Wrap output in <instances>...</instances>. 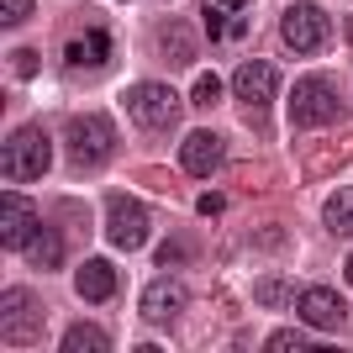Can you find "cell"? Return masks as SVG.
Segmentation results:
<instances>
[{"label":"cell","mask_w":353,"mask_h":353,"mask_svg":"<svg viewBox=\"0 0 353 353\" xmlns=\"http://www.w3.org/2000/svg\"><path fill=\"white\" fill-rule=\"evenodd\" d=\"M121 101H127V111H132V121L143 132H163V127L179 121V95L169 85H132Z\"/></svg>","instance_id":"277c9868"},{"label":"cell","mask_w":353,"mask_h":353,"mask_svg":"<svg viewBox=\"0 0 353 353\" xmlns=\"http://www.w3.org/2000/svg\"><path fill=\"white\" fill-rule=\"evenodd\" d=\"M259 301H264V306H280V301H285V285L280 280H264V285H259Z\"/></svg>","instance_id":"d4e9b609"},{"label":"cell","mask_w":353,"mask_h":353,"mask_svg":"<svg viewBox=\"0 0 353 353\" xmlns=\"http://www.w3.org/2000/svg\"><path fill=\"white\" fill-rule=\"evenodd\" d=\"M105 237H111V248H127V253H137L148 243V206L137 195H111L105 201Z\"/></svg>","instance_id":"5b68a950"},{"label":"cell","mask_w":353,"mask_h":353,"mask_svg":"<svg viewBox=\"0 0 353 353\" xmlns=\"http://www.w3.org/2000/svg\"><path fill=\"white\" fill-rule=\"evenodd\" d=\"M301 322L316 327V332H338L343 322H348V306H343L338 290H327V285H311V290H301Z\"/></svg>","instance_id":"9c48e42d"},{"label":"cell","mask_w":353,"mask_h":353,"mask_svg":"<svg viewBox=\"0 0 353 353\" xmlns=\"http://www.w3.org/2000/svg\"><path fill=\"white\" fill-rule=\"evenodd\" d=\"M11 69L21 74V79H32V74H37V53H32V48H21V53H11Z\"/></svg>","instance_id":"603a6c76"},{"label":"cell","mask_w":353,"mask_h":353,"mask_svg":"<svg viewBox=\"0 0 353 353\" xmlns=\"http://www.w3.org/2000/svg\"><path fill=\"white\" fill-rule=\"evenodd\" d=\"M269 348L274 353H301V348H316V338H306V332H269Z\"/></svg>","instance_id":"d6986e66"},{"label":"cell","mask_w":353,"mask_h":353,"mask_svg":"<svg viewBox=\"0 0 353 353\" xmlns=\"http://www.w3.org/2000/svg\"><path fill=\"white\" fill-rule=\"evenodd\" d=\"M221 101V79L216 74H201V85H195V105H216Z\"/></svg>","instance_id":"7402d4cb"},{"label":"cell","mask_w":353,"mask_h":353,"mask_svg":"<svg viewBox=\"0 0 353 353\" xmlns=\"http://www.w3.org/2000/svg\"><path fill=\"white\" fill-rule=\"evenodd\" d=\"M206 6H216V11H232V16H237L243 6H248V0H206Z\"/></svg>","instance_id":"4316f807"},{"label":"cell","mask_w":353,"mask_h":353,"mask_svg":"<svg viewBox=\"0 0 353 353\" xmlns=\"http://www.w3.org/2000/svg\"><path fill=\"white\" fill-rule=\"evenodd\" d=\"M111 59V37L105 32H79L69 48H63V63H74V69H95V63Z\"/></svg>","instance_id":"5bb4252c"},{"label":"cell","mask_w":353,"mask_h":353,"mask_svg":"<svg viewBox=\"0 0 353 353\" xmlns=\"http://www.w3.org/2000/svg\"><path fill=\"white\" fill-rule=\"evenodd\" d=\"M221 159H227V143H221L216 132H190L179 143V163H185V174H195V179L216 174Z\"/></svg>","instance_id":"7c38bea8"},{"label":"cell","mask_w":353,"mask_h":353,"mask_svg":"<svg viewBox=\"0 0 353 353\" xmlns=\"http://www.w3.org/2000/svg\"><path fill=\"white\" fill-rule=\"evenodd\" d=\"M27 16H32V0H0V21L6 27H21Z\"/></svg>","instance_id":"44dd1931"},{"label":"cell","mask_w":353,"mask_h":353,"mask_svg":"<svg viewBox=\"0 0 353 353\" xmlns=\"http://www.w3.org/2000/svg\"><path fill=\"white\" fill-rule=\"evenodd\" d=\"M338 117H343V95L327 74L295 79V90H290V121L295 127H332Z\"/></svg>","instance_id":"6da1fadb"},{"label":"cell","mask_w":353,"mask_h":353,"mask_svg":"<svg viewBox=\"0 0 353 353\" xmlns=\"http://www.w3.org/2000/svg\"><path fill=\"white\" fill-rule=\"evenodd\" d=\"M153 259H159L163 269H174V264H185V259H190V248H185V243H179V237H169V243H163V248H153Z\"/></svg>","instance_id":"ffe728a7"},{"label":"cell","mask_w":353,"mask_h":353,"mask_svg":"<svg viewBox=\"0 0 353 353\" xmlns=\"http://www.w3.org/2000/svg\"><path fill=\"white\" fill-rule=\"evenodd\" d=\"M322 221H327V232H338V237H353V190H332V195H327V206H322Z\"/></svg>","instance_id":"e0dca14e"},{"label":"cell","mask_w":353,"mask_h":353,"mask_svg":"<svg viewBox=\"0 0 353 353\" xmlns=\"http://www.w3.org/2000/svg\"><path fill=\"white\" fill-rule=\"evenodd\" d=\"M343 274H348V285H353V259H348V264H343Z\"/></svg>","instance_id":"83f0119b"},{"label":"cell","mask_w":353,"mask_h":353,"mask_svg":"<svg viewBox=\"0 0 353 353\" xmlns=\"http://www.w3.org/2000/svg\"><path fill=\"white\" fill-rule=\"evenodd\" d=\"M327 32H332V21H327V11H316V6H290V11L280 16V37H285L290 53H322Z\"/></svg>","instance_id":"52a82bcc"},{"label":"cell","mask_w":353,"mask_h":353,"mask_svg":"<svg viewBox=\"0 0 353 353\" xmlns=\"http://www.w3.org/2000/svg\"><path fill=\"white\" fill-rule=\"evenodd\" d=\"M185 301H190V290L185 285H174V280H153L143 290V322H153V327H169V322H179V311H185Z\"/></svg>","instance_id":"8fae6325"},{"label":"cell","mask_w":353,"mask_h":353,"mask_svg":"<svg viewBox=\"0 0 353 353\" xmlns=\"http://www.w3.org/2000/svg\"><path fill=\"white\" fill-rule=\"evenodd\" d=\"M163 53H169L174 63H190L195 59V32L179 27V21H174V27H163Z\"/></svg>","instance_id":"ac0fdd59"},{"label":"cell","mask_w":353,"mask_h":353,"mask_svg":"<svg viewBox=\"0 0 353 353\" xmlns=\"http://www.w3.org/2000/svg\"><path fill=\"white\" fill-rule=\"evenodd\" d=\"M0 332H6L11 348H21V343H32L43 332V311L21 285H6V295H0Z\"/></svg>","instance_id":"8992f818"},{"label":"cell","mask_w":353,"mask_h":353,"mask_svg":"<svg viewBox=\"0 0 353 353\" xmlns=\"http://www.w3.org/2000/svg\"><path fill=\"white\" fill-rule=\"evenodd\" d=\"M348 43H353V21H348Z\"/></svg>","instance_id":"f1b7e54d"},{"label":"cell","mask_w":353,"mask_h":353,"mask_svg":"<svg viewBox=\"0 0 353 353\" xmlns=\"http://www.w3.org/2000/svg\"><path fill=\"white\" fill-rule=\"evenodd\" d=\"M280 79H285V74L274 69V63L253 59V63H243V69L232 74V95H237V101H248V105H269L274 95H280Z\"/></svg>","instance_id":"30bf717a"},{"label":"cell","mask_w":353,"mask_h":353,"mask_svg":"<svg viewBox=\"0 0 353 353\" xmlns=\"http://www.w3.org/2000/svg\"><path fill=\"white\" fill-rule=\"evenodd\" d=\"M63 253H69V248H63V232H59V227H43V232L32 237L27 259H32L37 269H59V264H63Z\"/></svg>","instance_id":"9a60e30c"},{"label":"cell","mask_w":353,"mask_h":353,"mask_svg":"<svg viewBox=\"0 0 353 353\" xmlns=\"http://www.w3.org/2000/svg\"><path fill=\"white\" fill-rule=\"evenodd\" d=\"M105 348H111V332L95 322H79L63 332V353H105Z\"/></svg>","instance_id":"2e32d148"},{"label":"cell","mask_w":353,"mask_h":353,"mask_svg":"<svg viewBox=\"0 0 353 353\" xmlns=\"http://www.w3.org/2000/svg\"><path fill=\"white\" fill-rule=\"evenodd\" d=\"M48 163H53V148L37 127H21V132L6 137V153H0V169L11 185H32V179L48 174Z\"/></svg>","instance_id":"7a4b0ae2"},{"label":"cell","mask_w":353,"mask_h":353,"mask_svg":"<svg viewBox=\"0 0 353 353\" xmlns=\"http://www.w3.org/2000/svg\"><path fill=\"white\" fill-rule=\"evenodd\" d=\"M63 148H69V159L79 163V169H95V163L111 159V148H117V127H111L105 117H79V121H69Z\"/></svg>","instance_id":"3957f363"},{"label":"cell","mask_w":353,"mask_h":353,"mask_svg":"<svg viewBox=\"0 0 353 353\" xmlns=\"http://www.w3.org/2000/svg\"><path fill=\"white\" fill-rule=\"evenodd\" d=\"M37 232H43V227H37V206H32L27 195H6V201H0V248L27 253Z\"/></svg>","instance_id":"ba28073f"},{"label":"cell","mask_w":353,"mask_h":353,"mask_svg":"<svg viewBox=\"0 0 353 353\" xmlns=\"http://www.w3.org/2000/svg\"><path fill=\"white\" fill-rule=\"evenodd\" d=\"M221 206H227L221 195H201V211H206V216H221Z\"/></svg>","instance_id":"484cf974"},{"label":"cell","mask_w":353,"mask_h":353,"mask_svg":"<svg viewBox=\"0 0 353 353\" xmlns=\"http://www.w3.org/2000/svg\"><path fill=\"white\" fill-rule=\"evenodd\" d=\"M74 290L85 295L90 306H105V301L117 295V269L105 264V259H85V264H79V274H74Z\"/></svg>","instance_id":"4fadbf2b"},{"label":"cell","mask_w":353,"mask_h":353,"mask_svg":"<svg viewBox=\"0 0 353 353\" xmlns=\"http://www.w3.org/2000/svg\"><path fill=\"white\" fill-rule=\"evenodd\" d=\"M206 37H227V11H216V6H206Z\"/></svg>","instance_id":"cb8c5ba5"}]
</instances>
